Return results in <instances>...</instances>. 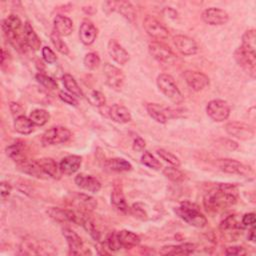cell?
I'll return each instance as SVG.
<instances>
[{
  "label": "cell",
  "instance_id": "d590c367",
  "mask_svg": "<svg viewBox=\"0 0 256 256\" xmlns=\"http://www.w3.org/2000/svg\"><path fill=\"white\" fill-rule=\"evenodd\" d=\"M220 230L222 232H229V231H236L241 230L244 228L241 222H238L235 215H229L220 223Z\"/></svg>",
  "mask_w": 256,
  "mask_h": 256
},
{
  "label": "cell",
  "instance_id": "603a6c76",
  "mask_svg": "<svg viewBox=\"0 0 256 256\" xmlns=\"http://www.w3.org/2000/svg\"><path fill=\"white\" fill-rule=\"evenodd\" d=\"M79 37L83 44L90 45L97 37V28L91 21L84 20L79 28Z\"/></svg>",
  "mask_w": 256,
  "mask_h": 256
},
{
  "label": "cell",
  "instance_id": "7dc6e473",
  "mask_svg": "<svg viewBox=\"0 0 256 256\" xmlns=\"http://www.w3.org/2000/svg\"><path fill=\"white\" fill-rule=\"evenodd\" d=\"M84 66L90 70H93V69H96L99 64H100V58L99 56L94 53V52H90V53H87L84 57Z\"/></svg>",
  "mask_w": 256,
  "mask_h": 256
},
{
  "label": "cell",
  "instance_id": "d6a6232c",
  "mask_svg": "<svg viewBox=\"0 0 256 256\" xmlns=\"http://www.w3.org/2000/svg\"><path fill=\"white\" fill-rule=\"evenodd\" d=\"M104 167L109 171L126 172L132 169V165L123 158H111L106 160Z\"/></svg>",
  "mask_w": 256,
  "mask_h": 256
},
{
  "label": "cell",
  "instance_id": "9a60e30c",
  "mask_svg": "<svg viewBox=\"0 0 256 256\" xmlns=\"http://www.w3.org/2000/svg\"><path fill=\"white\" fill-rule=\"evenodd\" d=\"M183 77L188 86L194 91H201L209 85L208 76L199 71L187 70L183 73Z\"/></svg>",
  "mask_w": 256,
  "mask_h": 256
},
{
  "label": "cell",
  "instance_id": "7a4b0ae2",
  "mask_svg": "<svg viewBox=\"0 0 256 256\" xmlns=\"http://www.w3.org/2000/svg\"><path fill=\"white\" fill-rule=\"evenodd\" d=\"M178 216L191 226L202 228L207 224L206 217L200 212L199 207L189 201H184L181 205L175 209Z\"/></svg>",
  "mask_w": 256,
  "mask_h": 256
},
{
  "label": "cell",
  "instance_id": "f546056e",
  "mask_svg": "<svg viewBox=\"0 0 256 256\" xmlns=\"http://www.w3.org/2000/svg\"><path fill=\"white\" fill-rule=\"evenodd\" d=\"M23 39L27 47H29L32 50H38L41 46V41L39 37L37 36L36 32L34 31L33 27L29 22H26L24 24L23 28Z\"/></svg>",
  "mask_w": 256,
  "mask_h": 256
},
{
  "label": "cell",
  "instance_id": "52a82bcc",
  "mask_svg": "<svg viewBox=\"0 0 256 256\" xmlns=\"http://www.w3.org/2000/svg\"><path fill=\"white\" fill-rule=\"evenodd\" d=\"M71 137L69 129L63 126H53L46 130L42 135V143L44 145H56L67 142Z\"/></svg>",
  "mask_w": 256,
  "mask_h": 256
},
{
  "label": "cell",
  "instance_id": "8d00e7d4",
  "mask_svg": "<svg viewBox=\"0 0 256 256\" xmlns=\"http://www.w3.org/2000/svg\"><path fill=\"white\" fill-rule=\"evenodd\" d=\"M29 118L34 123V125L43 126L49 121L50 114L44 109H34L30 112Z\"/></svg>",
  "mask_w": 256,
  "mask_h": 256
},
{
  "label": "cell",
  "instance_id": "f35d334b",
  "mask_svg": "<svg viewBox=\"0 0 256 256\" xmlns=\"http://www.w3.org/2000/svg\"><path fill=\"white\" fill-rule=\"evenodd\" d=\"M24 149V145L22 142H16L11 145H9L6 148V154L8 157L14 159L16 162L23 159L22 158V152Z\"/></svg>",
  "mask_w": 256,
  "mask_h": 256
},
{
  "label": "cell",
  "instance_id": "ac0fdd59",
  "mask_svg": "<svg viewBox=\"0 0 256 256\" xmlns=\"http://www.w3.org/2000/svg\"><path fill=\"white\" fill-rule=\"evenodd\" d=\"M107 51L110 57L120 65H124L129 61L130 57L128 52L114 39L109 40L107 45Z\"/></svg>",
  "mask_w": 256,
  "mask_h": 256
},
{
  "label": "cell",
  "instance_id": "7c38bea8",
  "mask_svg": "<svg viewBox=\"0 0 256 256\" xmlns=\"http://www.w3.org/2000/svg\"><path fill=\"white\" fill-rule=\"evenodd\" d=\"M103 74L105 77L106 84L114 89L120 90L124 84V74L122 70L117 68L116 66L106 63L103 67Z\"/></svg>",
  "mask_w": 256,
  "mask_h": 256
},
{
  "label": "cell",
  "instance_id": "8fae6325",
  "mask_svg": "<svg viewBox=\"0 0 256 256\" xmlns=\"http://www.w3.org/2000/svg\"><path fill=\"white\" fill-rule=\"evenodd\" d=\"M143 26L147 34L156 40H163L169 36L168 29L153 16H146L143 21Z\"/></svg>",
  "mask_w": 256,
  "mask_h": 256
},
{
  "label": "cell",
  "instance_id": "db71d44e",
  "mask_svg": "<svg viewBox=\"0 0 256 256\" xmlns=\"http://www.w3.org/2000/svg\"><path fill=\"white\" fill-rule=\"evenodd\" d=\"M242 225L245 227L247 226H252L255 224V214L254 213H246L243 215L241 219Z\"/></svg>",
  "mask_w": 256,
  "mask_h": 256
},
{
  "label": "cell",
  "instance_id": "44dd1931",
  "mask_svg": "<svg viewBox=\"0 0 256 256\" xmlns=\"http://www.w3.org/2000/svg\"><path fill=\"white\" fill-rule=\"evenodd\" d=\"M72 203L79 211H83L87 213L90 211H93L97 207V201L95 200V198L84 193L75 194L73 197Z\"/></svg>",
  "mask_w": 256,
  "mask_h": 256
},
{
  "label": "cell",
  "instance_id": "30bf717a",
  "mask_svg": "<svg viewBox=\"0 0 256 256\" xmlns=\"http://www.w3.org/2000/svg\"><path fill=\"white\" fill-rule=\"evenodd\" d=\"M149 52L153 58L162 63H172L176 59V55L173 53L170 47L160 41H152L148 46Z\"/></svg>",
  "mask_w": 256,
  "mask_h": 256
},
{
  "label": "cell",
  "instance_id": "680465c9",
  "mask_svg": "<svg viewBox=\"0 0 256 256\" xmlns=\"http://www.w3.org/2000/svg\"><path fill=\"white\" fill-rule=\"evenodd\" d=\"M248 239L251 240V241H254V239H255V227H254V225H252V228H251V230L249 231Z\"/></svg>",
  "mask_w": 256,
  "mask_h": 256
},
{
  "label": "cell",
  "instance_id": "d6986e66",
  "mask_svg": "<svg viewBox=\"0 0 256 256\" xmlns=\"http://www.w3.org/2000/svg\"><path fill=\"white\" fill-rule=\"evenodd\" d=\"M74 181L78 187L92 193H97L101 189L100 181L92 175L79 173L76 175Z\"/></svg>",
  "mask_w": 256,
  "mask_h": 256
},
{
  "label": "cell",
  "instance_id": "6da1fadb",
  "mask_svg": "<svg viewBox=\"0 0 256 256\" xmlns=\"http://www.w3.org/2000/svg\"><path fill=\"white\" fill-rule=\"evenodd\" d=\"M237 201V188L234 184L221 183L210 189L204 196V206L207 210H218L230 207Z\"/></svg>",
  "mask_w": 256,
  "mask_h": 256
},
{
  "label": "cell",
  "instance_id": "836d02e7",
  "mask_svg": "<svg viewBox=\"0 0 256 256\" xmlns=\"http://www.w3.org/2000/svg\"><path fill=\"white\" fill-rule=\"evenodd\" d=\"M146 110L151 118H153L156 122L164 124L168 120L166 108L156 104V103H148L146 105Z\"/></svg>",
  "mask_w": 256,
  "mask_h": 256
},
{
  "label": "cell",
  "instance_id": "8992f818",
  "mask_svg": "<svg viewBox=\"0 0 256 256\" xmlns=\"http://www.w3.org/2000/svg\"><path fill=\"white\" fill-rule=\"evenodd\" d=\"M237 64L242 67L252 78L256 75V52L249 51L239 46L234 52Z\"/></svg>",
  "mask_w": 256,
  "mask_h": 256
},
{
  "label": "cell",
  "instance_id": "7bdbcfd3",
  "mask_svg": "<svg viewBox=\"0 0 256 256\" xmlns=\"http://www.w3.org/2000/svg\"><path fill=\"white\" fill-rule=\"evenodd\" d=\"M157 154L159 155V157H160L161 159H163L164 161L168 162V163L171 164L172 166H175V167L180 166V160H179V158H178L176 155H174L173 153H171V152H169V151H167V150H165V149L160 148V149H157Z\"/></svg>",
  "mask_w": 256,
  "mask_h": 256
},
{
  "label": "cell",
  "instance_id": "f907efd6",
  "mask_svg": "<svg viewBox=\"0 0 256 256\" xmlns=\"http://www.w3.org/2000/svg\"><path fill=\"white\" fill-rule=\"evenodd\" d=\"M59 98L66 104L71 105V106H77L78 102L75 99V97L73 95H71L70 93L64 92V91H60L59 92Z\"/></svg>",
  "mask_w": 256,
  "mask_h": 256
},
{
  "label": "cell",
  "instance_id": "3957f363",
  "mask_svg": "<svg viewBox=\"0 0 256 256\" xmlns=\"http://www.w3.org/2000/svg\"><path fill=\"white\" fill-rule=\"evenodd\" d=\"M21 28H22V22L20 18L15 14L9 15L2 22V30L5 37L7 38L9 43L17 49H21L23 48L24 45H26L24 42V39L21 40L20 38Z\"/></svg>",
  "mask_w": 256,
  "mask_h": 256
},
{
  "label": "cell",
  "instance_id": "74e56055",
  "mask_svg": "<svg viewBox=\"0 0 256 256\" xmlns=\"http://www.w3.org/2000/svg\"><path fill=\"white\" fill-rule=\"evenodd\" d=\"M241 47L252 52H256V33L254 29H249L242 35Z\"/></svg>",
  "mask_w": 256,
  "mask_h": 256
},
{
  "label": "cell",
  "instance_id": "277c9868",
  "mask_svg": "<svg viewBox=\"0 0 256 256\" xmlns=\"http://www.w3.org/2000/svg\"><path fill=\"white\" fill-rule=\"evenodd\" d=\"M20 254L22 255H54L55 247L46 240H36L34 238H26L20 244Z\"/></svg>",
  "mask_w": 256,
  "mask_h": 256
},
{
  "label": "cell",
  "instance_id": "b9f144b4",
  "mask_svg": "<svg viewBox=\"0 0 256 256\" xmlns=\"http://www.w3.org/2000/svg\"><path fill=\"white\" fill-rule=\"evenodd\" d=\"M87 100L89 101V103L91 105L96 106L98 108L105 106V102H106L104 94L101 93L100 91H96V90H93L88 93Z\"/></svg>",
  "mask_w": 256,
  "mask_h": 256
},
{
  "label": "cell",
  "instance_id": "cb8c5ba5",
  "mask_svg": "<svg viewBox=\"0 0 256 256\" xmlns=\"http://www.w3.org/2000/svg\"><path fill=\"white\" fill-rule=\"evenodd\" d=\"M82 163V158L78 155H68L64 157L60 163L59 167L62 172V174L65 175H71L78 171Z\"/></svg>",
  "mask_w": 256,
  "mask_h": 256
},
{
  "label": "cell",
  "instance_id": "ba28073f",
  "mask_svg": "<svg viewBox=\"0 0 256 256\" xmlns=\"http://www.w3.org/2000/svg\"><path fill=\"white\" fill-rule=\"evenodd\" d=\"M207 115L216 122H222L226 120L230 115V106L224 100L214 99L208 102L206 106Z\"/></svg>",
  "mask_w": 256,
  "mask_h": 256
},
{
  "label": "cell",
  "instance_id": "6f0895ef",
  "mask_svg": "<svg viewBox=\"0 0 256 256\" xmlns=\"http://www.w3.org/2000/svg\"><path fill=\"white\" fill-rule=\"evenodd\" d=\"M164 12H167V15H168L169 17H171V18H176V17H177V12H176L174 9L170 8V7L165 8V9H164Z\"/></svg>",
  "mask_w": 256,
  "mask_h": 256
},
{
  "label": "cell",
  "instance_id": "ee69618b",
  "mask_svg": "<svg viewBox=\"0 0 256 256\" xmlns=\"http://www.w3.org/2000/svg\"><path fill=\"white\" fill-rule=\"evenodd\" d=\"M141 163L151 169H159L161 167L160 162L148 151H145L141 156Z\"/></svg>",
  "mask_w": 256,
  "mask_h": 256
},
{
  "label": "cell",
  "instance_id": "e575fe53",
  "mask_svg": "<svg viewBox=\"0 0 256 256\" xmlns=\"http://www.w3.org/2000/svg\"><path fill=\"white\" fill-rule=\"evenodd\" d=\"M62 81H63V84H64L66 90L71 95H73L74 97H78V98H82L84 96L81 88L79 87V85L77 84V82L73 76H71L70 74H64L62 77Z\"/></svg>",
  "mask_w": 256,
  "mask_h": 256
},
{
  "label": "cell",
  "instance_id": "5bb4252c",
  "mask_svg": "<svg viewBox=\"0 0 256 256\" xmlns=\"http://www.w3.org/2000/svg\"><path fill=\"white\" fill-rule=\"evenodd\" d=\"M201 17L205 23L213 26L224 25L229 20L228 13L225 10L217 7H211V8L205 9L202 12Z\"/></svg>",
  "mask_w": 256,
  "mask_h": 256
},
{
  "label": "cell",
  "instance_id": "9c48e42d",
  "mask_svg": "<svg viewBox=\"0 0 256 256\" xmlns=\"http://www.w3.org/2000/svg\"><path fill=\"white\" fill-rule=\"evenodd\" d=\"M214 165L221 171L229 174H237V175H249L252 172V169L234 159H217L214 162Z\"/></svg>",
  "mask_w": 256,
  "mask_h": 256
},
{
  "label": "cell",
  "instance_id": "816d5d0a",
  "mask_svg": "<svg viewBox=\"0 0 256 256\" xmlns=\"http://www.w3.org/2000/svg\"><path fill=\"white\" fill-rule=\"evenodd\" d=\"M225 254L226 255L241 256V255H245L246 254V250L243 247H241V246H231V247L226 248Z\"/></svg>",
  "mask_w": 256,
  "mask_h": 256
},
{
  "label": "cell",
  "instance_id": "484cf974",
  "mask_svg": "<svg viewBox=\"0 0 256 256\" xmlns=\"http://www.w3.org/2000/svg\"><path fill=\"white\" fill-rule=\"evenodd\" d=\"M17 166L19 168L20 171L32 175L34 177L37 178H43V176H45L46 174L43 172V170L41 169L40 165L38 164L37 160H27L25 158L17 161Z\"/></svg>",
  "mask_w": 256,
  "mask_h": 256
},
{
  "label": "cell",
  "instance_id": "f1b7e54d",
  "mask_svg": "<svg viewBox=\"0 0 256 256\" xmlns=\"http://www.w3.org/2000/svg\"><path fill=\"white\" fill-rule=\"evenodd\" d=\"M54 30L62 37L68 36L73 31V22L72 20L64 15H57L54 20Z\"/></svg>",
  "mask_w": 256,
  "mask_h": 256
},
{
  "label": "cell",
  "instance_id": "d4e9b609",
  "mask_svg": "<svg viewBox=\"0 0 256 256\" xmlns=\"http://www.w3.org/2000/svg\"><path fill=\"white\" fill-rule=\"evenodd\" d=\"M195 251L193 243H182L179 245H166L163 246L159 253L162 255H189Z\"/></svg>",
  "mask_w": 256,
  "mask_h": 256
},
{
  "label": "cell",
  "instance_id": "f6af8a7d",
  "mask_svg": "<svg viewBox=\"0 0 256 256\" xmlns=\"http://www.w3.org/2000/svg\"><path fill=\"white\" fill-rule=\"evenodd\" d=\"M130 212L134 217H136L140 220H147L148 219V213H147L143 203H140V202L134 203L130 208Z\"/></svg>",
  "mask_w": 256,
  "mask_h": 256
},
{
  "label": "cell",
  "instance_id": "2e32d148",
  "mask_svg": "<svg viewBox=\"0 0 256 256\" xmlns=\"http://www.w3.org/2000/svg\"><path fill=\"white\" fill-rule=\"evenodd\" d=\"M173 44L176 49L185 56L194 55L198 51V46L196 42L186 35H176L173 38Z\"/></svg>",
  "mask_w": 256,
  "mask_h": 256
},
{
  "label": "cell",
  "instance_id": "681fc988",
  "mask_svg": "<svg viewBox=\"0 0 256 256\" xmlns=\"http://www.w3.org/2000/svg\"><path fill=\"white\" fill-rule=\"evenodd\" d=\"M42 57L47 63H50V64L56 62V60H57V57H56L54 51L47 46L42 48Z\"/></svg>",
  "mask_w": 256,
  "mask_h": 256
},
{
  "label": "cell",
  "instance_id": "7402d4cb",
  "mask_svg": "<svg viewBox=\"0 0 256 256\" xmlns=\"http://www.w3.org/2000/svg\"><path fill=\"white\" fill-rule=\"evenodd\" d=\"M106 115L111 118L113 121L117 123H127L131 121V114L130 111L122 105L119 104H113L109 108H107Z\"/></svg>",
  "mask_w": 256,
  "mask_h": 256
},
{
  "label": "cell",
  "instance_id": "1f68e13d",
  "mask_svg": "<svg viewBox=\"0 0 256 256\" xmlns=\"http://www.w3.org/2000/svg\"><path fill=\"white\" fill-rule=\"evenodd\" d=\"M14 129L16 132L27 135L34 130V123L29 117H26L24 114L16 116L14 119Z\"/></svg>",
  "mask_w": 256,
  "mask_h": 256
},
{
  "label": "cell",
  "instance_id": "11a10c76",
  "mask_svg": "<svg viewBox=\"0 0 256 256\" xmlns=\"http://www.w3.org/2000/svg\"><path fill=\"white\" fill-rule=\"evenodd\" d=\"M146 144H145V141L141 138V137H136L133 141V149L137 152H140V151H143L144 148H145Z\"/></svg>",
  "mask_w": 256,
  "mask_h": 256
},
{
  "label": "cell",
  "instance_id": "f5cc1de1",
  "mask_svg": "<svg viewBox=\"0 0 256 256\" xmlns=\"http://www.w3.org/2000/svg\"><path fill=\"white\" fill-rule=\"evenodd\" d=\"M11 190H12V187H11V185H10L8 182H6V181H2V182L0 183L1 198H2L3 200H4V199H6V198L10 195Z\"/></svg>",
  "mask_w": 256,
  "mask_h": 256
},
{
  "label": "cell",
  "instance_id": "4316f807",
  "mask_svg": "<svg viewBox=\"0 0 256 256\" xmlns=\"http://www.w3.org/2000/svg\"><path fill=\"white\" fill-rule=\"evenodd\" d=\"M37 162L46 175H48L54 179H60L62 172L60 170L59 164H57V162L54 159L45 157V158L37 159Z\"/></svg>",
  "mask_w": 256,
  "mask_h": 256
},
{
  "label": "cell",
  "instance_id": "bcb514c9",
  "mask_svg": "<svg viewBox=\"0 0 256 256\" xmlns=\"http://www.w3.org/2000/svg\"><path fill=\"white\" fill-rule=\"evenodd\" d=\"M35 78L38 81V83H40L46 89L53 90V89L57 88L56 81L53 78H51L50 76H48V75H45V74H42V73H38V74H36Z\"/></svg>",
  "mask_w": 256,
  "mask_h": 256
},
{
  "label": "cell",
  "instance_id": "e0dca14e",
  "mask_svg": "<svg viewBox=\"0 0 256 256\" xmlns=\"http://www.w3.org/2000/svg\"><path fill=\"white\" fill-rule=\"evenodd\" d=\"M105 6H108L107 9L110 11H117L119 12L124 18L128 21L133 22L136 18V13L133 5L129 1H112L106 2Z\"/></svg>",
  "mask_w": 256,
  "mask_h": 256
},
{
  "label": "cell",
  "instance_id": "60d3db41",
  "mask_svg": "<svg viewBox=\"0 0 256 256\" xmlns=\"http://www.w3.org/2000/svg\"><path fill=\"white\" fill-rule=\"evenodd\" d=\"M163 175L168 178L169 180L173 181V182H181L184 180L185 175L183 174V172H181L178 168H176L175 166H171V167H165L163 169Z\"/></svg>",
  "mask_w": 256,
  "mask_h": 256
},
{
  "label": "cell",
  "instance_id": "4fadbf2b",
  "mask_svg": "<svg viewBox=\"0 0 256 256\" xmlns=\"http://www.w3.org/2000/svg\"><path fill=\"white\" fill-rule=\"evenodd\" d=\"M225 130L229 135L240 140H250L254 136V129L244 122H229L225 125Z\"/></svg>",
  "mask_w": 256,
  "mask_h": 256
},
{
  "label": "cell",
  "instance_id": "c3c4849f",
  "mask_svg": "<svg viewBox=\"0 0 256 256\" xmlns=\"http://www.w3.org/2000/svg\"><path fill=\"white\" fill-rule=\"evenodd\" d=\"M106 243L111 251H117L120 248H122L117 231H112L109 233V235L106 238Z\"/></svg>",
  "mask_w": 256,
  "mask_h": 256
},
{
  "label": "cell",
  "instance_id": "9f6ffc18",
  "mask_svg": "<svg viewBox=\"0 0 256 256\" xmlns=\"http://www.w3.org/2000/svg\"><path fill=\"white\" fill-rule=\"evenodd\" d=\"M10 110L12 112L13 115H16V116H19V115H22V107L18 104V103H15V102H11L10 103Z\"/></svg>",
  "mask_w": 256,
  "mask_h": 256
},
{
  "label": "cell",
  "instance_id": "ffe728a7",
  "mask_svg": "<svg viewBox=\"0 0 256 256\" xmlns=\"http://www.w3.org/2000/svg\"><path fill=\"white\" fill-rule=\"evenodd\" d=\"M62 234L64 238L67 241L68 247H69V253L73 255L80 254L82 248H83V241L81 237L72 229L70 228H64L62 230Z\"/></svg>",
  "mask_w": 256,
  "mask_h": 256
},
{
  "label": "cell",
  "instance_id": "83f0119b",
  "mask_svg": "<svg viewBox=\"0 0 256 256\" xmlns=\"http://www.w3.org/2000/svg\"><path fill=\"white\" fill-rule=\"evenodd\" d=\"M111 204L120 212L126 213L129 211V207L126 203L121 185L115 184L111 192Z\"/></svg>",
  "mask_w": 256,
  "mask_h": 256
},
{
  "label": "cell",
  "instance_id": "ab89813d",
  "mask_svg": "<svg viewBox=\"0 0 256 256\" xmlns=\"http://www.w3.org/2000/svg\"><path fill=\"white\" fill-rule=\"evenodd\" d=\"M50 39H51V42H52L53 46H54V47L56 48V50L59 51L61 54L67 55V54L69 53L68 46L66 45V43L62 40L61 36H60L55 30H53V31L51 32Z\"/></svg>",
  "mask_w": 256,
  "mask_h": 256
},
{
  "label": "cell",
  "instance_id": "4dcf8cb0",
  "mask_svg": "<svg viewBox=\"0 0 256 256\" xmlns=\"http://www.w3.org/2000/svg\"><path fill=\"white\" fill-rule=\"evenodd\" d=\"M118 237L122 248L125 249H131L140 243V237L136 233L129 230L118 231Z\"/></svg>",
  "mask_w": 256,
  "mask_h": 256
},
{
  "label": "cell",
  "instance_id": "5b68a950",
  "mask_svg": "<svg viewBox=\"0 0 256 256\" xmlns=\"http://www.w3.org/2000/svg\"><path fill=\"white\" fill-rule=\"evenodd\" d=\"M159 90L174 104H181L184 100L182 93L177 87L174 79L169 74H160L156 80Z\"/></svg>",
  "mask_w": 256,
  "mask_h": 256
}]
</instances>
